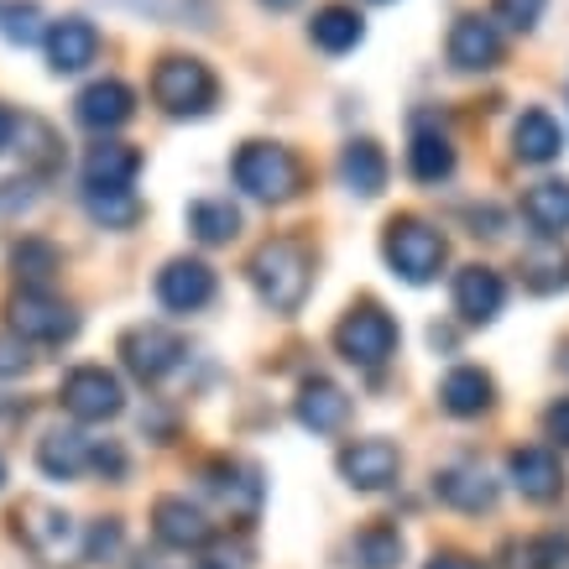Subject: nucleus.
<instances>
[{
  "mask_svg": "<svg viewBox=\"0 0 569 569\" xmlns=\"http://www.w3.org/2000/svg\"><path fill=\"white\" fill-rule=\"evenodd\" d=\"M381 257H387V267H392L402 282L423 288V282H433V277L445 272V261H449L445 230L429 220H418V214H397V220H387Z\"/></svg>",
  "mask_w": 569,
  "mask_h": 569,
  "instance_id": "1",
  "label": "nucleus"
},
{
  "mask_svg": "<svg viewBox=\"0 0 569 569\" xmlns=\"http://www.w3.org/2000/svg\"><path fill=\"white\" fill-rule=\"evenodd\" d=\"M251 288H257V298L267 303L272 313H298L303 309V298H309V251L298 241H267L251 257Z\"/></svg>",
  "mask_w": 569,
  "mask_h": 569,
  "instance_id": "2",
  "label": "nucleus"
},
{
  "mask_svg": "<svg viewBox=\"0 0 569 569\" xmlns=\"http://www.w3.org/2000/svg\"><path fill=\"white\" fill-rule=\"evenodd\" d=\"M152 100L168 110V116H209L214 100H220V79L204 58H183V52H168L157 58L152 69Z\"/></svg>",
  "mask_w": 569,
  "mask_h": 569,
  "instance_id": "3",
  "label": "nucleus"
},
{
  "mask_svg": "<svg viewBox=\"0 0 569 569\" xmlns=\"http://www.w3.org/2000/svg\"><path fill=\"white\" fill-rule=\"evenodd\" d=\"M17 538L21 549L32 553L37 565H69V559H84V528L63 512V507H48V501H21L17 512Z\"/></svg>",
  "mask_w": 569,
  "mask_h": 569,
  "instance_id": "4",
  "label": "nucleus"
},
{
  "mask_svg": "<svg viewBox=\"0 0 569 569\" xmlns=\"http://www.w3.org/2000/svg\"><path fill=\"white\" fill-rule=\"evenodd\" d=\"M236 183L241 193L261 199V204H288L298 189H303V168H298V157L288 147H277V141H246L241 152H236Z\"/></svg>",
  "mask_w": 569,
  "mask_h": 569,
  "instance_id": "5",
  "label": "nucleus"
},
{
  "mask_svg": "<svg viewBox=\"0 0 569 569\" xmlns=\"http://www.w3.org/2000/svg\"><path fill=\"white\" fill-rule=\"evenodd\" d=\"M335 350L361 371H381L397 350V325L381 303H356V309L335 325Z\"/></svg>",
  "mask_w": 569,
  "mask_h": 569,
  "instance_id": "6",
  "label": "nucleus"
},
{
  "mask_svg": "<svg viewBox=\"0 0 569 569\" xmlns=\"http://www.w3.org/2000/svg\"><path fill=\"white\" fill-rule=\"evenodd\" d=\"M11 329L27 346H63L79 335V313L63 298H52L48 288H27L11 298Z\"/></svg>",
  "mask_w": 569,
  "mask_h": 569,
  "instance_id": "7",
  "label": "nucleus"
},
{
  "mask_svg": "<svg viewBox=\"0 0 569 569\" xmlns=\"http://www.w3.org/2000/svg\"><path fill=\"white\" fill-rule=\"evenodd\" d=\"M63 408H69L79 423H104V418H116L126 408V392H121V377L116 371H104V366H73L63 387Z\"/></svg>",
  "mask_w": 569,
  "mask_h": 569,
  "instance_id": "8",
  "label": "nucleus"
},
{
  "mask_svg": "<svg viewBox=\"0 0 569 569\" xmlns=\"http://www.w3.org/2000/svg\"><path fill=\"white\" fill-rule=\"evenodd\" d=\"M121 361L137 381L157 387V381L183 361V340H178L168 325H131L121 335Z\"/></svg>",
  "mask_w": 569,
  "mask_h": 569,
  "instance_id": "9",
  "label": "nucleus"
},
{
  "mask_svg": "<svg viewBox=\"0 0 569 569\" xmlns=\"http://www.w3.org/2000/svg\"><path fill=\"white\" fill-rule=\"evenodd\" d=\"M152 533L157 543L183 553H199L214 543V522L204 518V507H193L189 497H157L152 501Z\"/></svg>",
  "mask_w": 569,
  "mask_h": 569,
  "instance_id": "10",
  "label": "nucleus"
},
{
  "mask_svg": "<svg viewBox=\"0 0 569 569\" xmlns=\"http://www.w3.org/2000/svg\"><path fill=\"white\" fill-rule=\"evenodd\" d=\"M340 476L356 491H387L402 476V455H397L392 439H356V445L340 449Z\"/></svg>",
  "mask_w": 569,
  "mask_h": 569,
  "instance_id": "11",
  "label": "nucleus"
},
{
  "mask_svg": "<svg viewBox=\"0 0 569 569\" xmlns=\"http://www.w3.org/2000/svg\"><path fill=\"white\" fill-rule=\"evenodd\" d=\"M214 298V272L199 257H173L157 272V303L173 313H199Z\"/></svg>",
  "mask_w": 569,
  "mask_h": 569,
  "instance_id": "12",
  "label": "nucleus"
},
{
  "mask_svg": "<svg viewBox=\"0 0 569 569\" xmlns=\"http://www.w3.org/2000/svg\"><path fill=\"white\" fill-rule=\"evenodd\" d=\"M204 486L209 497H220V507L230 512L236 522H251L261 507V470L246 466V460H214L204 470Z\"/></svg>",
  "mask_w": 569,
  "mask_h": 569,
  "instance_id": "13",
  "label": "nucleus"
},
{
  "mask_svg": "<svg viewBox=\"0 0 569 569\" xmlns=\"http://www.w3.org/2000/svg\"><path fill=\"white\" fill-rule=\"evenodd\" d=\"M433 497L455 507V512H491L497 507V481L476 460H455V466L433 470Z\"/></svg>",
  "mask_w": 569,
  "mask_h": 569,
  "instance_id": "14",
  "label": "nucleus"
},
{
  "mask_svg": "<svg viewBox=\"0 0 569 569\" xmlns=\"http://www.w3.org/2000/svg\"><path fill=\"white\" fill-rule=\"evenodd\" d=\"M449 63L460 73H486L501 63V32L491 17H460L449 27Z\"/></svg>",
  "mask_w": 569,
  "mask_h": 569,
  "instance_id": "15",
  "label": "nucleus"
},
{
  "mask_svg": "<svg viewBox=\"0 0 569 569\" xmlns=\"http://www.w3.org/2000/svg\"><path fill=\"white\" fill-rule=\"evenodd\" d=\"M73 116H79V126H89V131H121V126L137 116V94H131V84H121V79H94V84L73 100Z\"/></svg>",
  "mask_w": 569,
  "mask_h": 569,
  "instance_id": "16",
  "label": "nucleus"
},
{
  "mask_svg": "<svg viewBox=\"0 0 569 569\" xmlns=\"http://www.w3.org/2000/svg\"><path fill=\"white\" fill-rule=\"evenodd\" d=\"M42 42H48L52 73H79V69H89V63L100 58V32H94V21H89V17L52 21Z\"/></svg>",
  "mask_w": 569,
  "mask_h": 569,
  "instance_id": "17",
  "label": "nucleus"
},
{
  "mask_svg": "<svg viewBox=\"0 0 569 569\" xmlns=\"http://www.w3.org/2000/svg\"><path fill=\"white\" fill-rule=\"evenodd\" d=\"M507 476L518 486L528 501H553L565 491V466H559V455L543 445H522L512 449V460H507Z\"/></svg>",
  "mask_w": 569,
  "mask_h": 569,
  "instance_id": "18",
  "label": "nucleus"
},
{
  "mask_svg": "<svg viewBox=\"0 0 569 569\" xmlns=\"http://www.w3.org/2000/svg\"><path fill=\"white\" fill-rule=\"evenodd\" d=\"M507 303V282L501 272L491 267H466V272L455 277V313L466 319V325H491Z\"/></svg>",
  "mask_w": 569,
  "mask_h": 569,
  "instance_id": "19",
  "label": "nucleus"
},
{
  "mask_svg": "<svg viewBox=\"0 0 569 569\" xmlns=\"http://www.w3.org/2000/svg\"><path fill=\"white\" fill-rule=\"evenodd\" d=\"M293 413H298V423H303V429H313V433H335V429H346L350 397H346V387H335L329 377H309L303 387H298Z\"/></svg>",
  "mask_w": 569,
  "mask_h": 569,
  "instance_id": "20",
  "label": "nucleus"
},
{
  "mask_svg": "<svg viewBox=\"0 0 569 569\" xmlns=\"http://www.w3.org/2000/svg\"><path fill=\"white\" fill-rule=\"evenodd\" d=\"M522 220L533 224L538 241H565L569 230V178H543L522 193Z\"/></svg>",
  "mask_w": 569,
  "mask_h": 569,
  "instance_id": "21",
  "label": "nucleus"
},
{
  "mask_svg": "<svg viewBox=\"0 0 569 569\" xmlns=\"http://www.w3.org/2000/svg\"><path fill=\"white\" fill-rule=\"evenodd\" d=\"M89 460H94V439L79 429H52V433H42V445H37V466H42V476H52V481H79L89 470Z\"/></svg>",
  "mask_w": 569,
  "mask_h": 569,
  "instance_id": "22",
  "label": "nucleus"
},
{
  "mask_svg": "<svg viewBox=\"0 0 569 569\" xmlns=\"http://www.w3.org/2000/svg\"><path fill=\"white\" fill-rule=\"evenodd\" d=\"M141 173V152L126 141H100L84 157V189H131Z\"/></svg>",
  "mask_w": 569,
  "mask_h": 569,
  "instance_id": "23",
  "label": "nucleus"
},
{
  "mask_svg": "<svg viewBox=\"0 0 569 569\" xmlns=\"http://www.w3.org/2000/svg\"><path fill=\"white\" fill-rule=\"evenodd\" d=\"M439 402H445V413H455V418H476L497 402V381L486 377L481 366H455V371L439 381Z\"/></svg>",
  "mask_w": 569,
  "mask_h": 569,
  "instance_id": "24",
  "label": "nucleus"
},
{
  "mask_svg": "<svg viewBox=\"0 0 569 569\" xmlns=\"http://www.w3.org/2000/svg\"><path fill=\"white\" fill-rule=\"evenodd\" d=\"M387 152H381L371 137L361 141H346V152H340V183H346L350 193H361V199H377L381 189H387Z\"/></svg>",
  "mask_w": 569,
  "mask_h": 569,
  "instance_id": "25",
  "label": "nucleus"
},
{
  "mask_svg": "<svg viewBox=\"0 0 569 569\" xmlns=\"http://www.w3.org/2000/svg\"><path fill=\"white\" fill-rule=\"evenodd\" d=\"M512 152H518V162L543 168V162H553L565 152V131H559V121L549 110H522L518 126H512Z\"/></svg>",
  "mask_w": 569,
  "mask_h": 569,
  "instance_id": "26",
  "label": "nucleus"
},
{
  "mask_svg": "<svg viewBox=\"0 0 569 569\" xmlns=\"http://www.w3.org/2000/svg\"><path fill=\"white\" fill-rule=\"evenodd\" d=\"M408 173H413L418 183H445V178L455 173V147H449V137L439 131V126H429V121L413 126V141H408Z\"/></svg>",
  "mask_w": 569,
  "mask_h": 569,
  "instance_id": "27",
  "label": "nucleus"
},
{
  "mask_svg": "<svg viewBox=\"0 0 569 569\" xmlns=\"http://www.w3.org/2000/svg\"><path fill=\"white\" fill-rule=\"evenodd\" d=\"M309 37H313V48L329 52V58H340V52H350L356 42L366 37V21L350 11V6H319L309 21Z\"/></svg>",
  "mask_w": 569,
  "mask_h": 569,
  "instance_id": "28",
  "label": "nucleus"
},
{
  "mask_svg": "<svg viewBox=\"0 0 569 569\" xmlns=\"http://www.w3.org/2000/svg\"><path fill=\"white\" fill-rule=\"evenodd\" d=\"M518 277L528 293H559V288H569V251L565 246H538V251H528V257L518 261Z\"/></svg>",
  "mask_w": 569,
  "mask_h": 569,
  "instance_id": "29",
  "label": "nucleus"
},
{
  "mask_svg": "<svg viewBox=\"0 0 569 569\" xmlns=\"http://www.w3.org/2000/svg\"><path fill=\"white\" fill-rule=\"evenodd\" d=\"M189 230H193V241H204V246L236 241V236H241V209L230 204V199H193Z\"/></svg>",
  "mask_w": 569,
  "mask_h": 569,
  "instance_id": "30",
  "label": "nucleus"
},
{
  "mask_svg": "<svg viewBox=\"0 0 569 569\" xmlns=\"http://www.w3.org/2000/svg\"><path fill=\"white\" fill-rule=\"evenodd\" d=\"M402 565V533L387 522H371L350 543V569H397Z\"/></svg>",
  "mask_w": 569,
  "mask_h": 569,
  "instance_id": "31",
  "label": "nucleus"
},
{
  "mask_svg": "<svg viewBox=\"0 0 569 569\" xmlns=\"http://www.w3.org/2000/svg\"><path fill=\"white\" fill-rule=\"evenodd\" d=\"M11 141H21L17 152H21V162H27L32 173H52V168L63 162L58 131H52L48 121H37V116H21V121H17V137H11Z\"/></svg>",
  "mask_w": 569,
  "mask_h": 569,
  "instance_id": "32",
  "label": "nucleus"
},
{
  "mask_svg": "<svg viewBox=\"0 0 569 569\" xmlns=\"http://www.w3.org/2000/svg\"><path fill=\"white\" fill-rule=\"evenodd\" d=\"M84 209H89V220L104 224V230H126V224L141 220L137 189H84Z\"/></svg>",
  "mask_w": 569,
  "mask_h": 569,
  "instance_id": "33",
  "label": "nucleus"
},
{
  "mask_svg": "<svg viewBox=\"0 0 569 569\" xmlns=\"http://www.w3.org/2000/svg\"><path fill=\"white\" fill-rule=\"evenodd\" d=\"M0 37L6 42H17V48H32L42 32V11H37L32 0H0Z\"/></svg>",
  "mask_w": 569,
  "mask_h": 569,
  "instance_id": "34",
  "label": "nucleus"
},
{
  "mask_svg": "<svg viewBox=\"0 0 569 569\" xmlns=\"http://www.w3.org/2000/svg\"><path fill=\"white\" fill-rule=\"evenodd\" d=\"M11 267H17V277H27V288H48L52 272H58V251L48 241H21Z\"/></svg>",
  "mask_w": 569,
  "mask_h": 569,
  "instance_id": "35",
  "label": "nucleus"
},
{
  "mask_svg": "<svg viewBox=\"0 0 569 569\" xmlns=\"http://www.w3.org/2000/svg\"><path fill=\"white\" fill-rule=\"evenodd\" d=\"M121 522L116 518H104V522H94L84 533V565H104V559H116L121 553Z\"/></svg>",
  "mask_w": 569,
  "mask_h": 569,
  "instance_id": "36",
  "label": "nucleus"
},
{
  "mask_svg": "<svg viewBox=\"0 0 569 569\" xmlns=\"http://www.w3.org/2000/svg\"><path fill=\"white\" fill-rule=\"evenodd\" d=\"M543 6H549V0H497V6H491V21L512 27V32H533L538 17H543Z\"/></svg>",
  "mask_w": 569,
  "mask_h": 569,
  "instance_id": "37",
  "label": "nucleus"
},
{
  "mask_svg": "<svg viewBox=\"0 0 569 569\" xmlns=\"http://www.w3.org/2000/svg\"><path fill=\"white\" fill-rule=\"evenodd\" d=\"M27 366H32V346L17 329H0V377H21Z\"/></svg>",
  "mask_w": 569,
  "mask_h": 569,
  "instance_id": "38",
  "label": "nucleus"
},
{
  "mask_svg": "<svg viewBox=\"0 0 569 569\" xmlns=\"http://www.w3.org/2000/svg\"><path fill=\"white\" fill-rule=\"evenodd\" d=\"M533 553H538V569H569V538L565 533L533 538Z\"/></svg>",
  "mask_w": 569,
  "mask_h": 569,
  "instance_id": "39",
  "label": "nucleus"
},
{
  "mask_svg": "<svg viewBox=\"0 0 569 569\" xmlns=\"http://www.w3.org/2000/svg\"><path fill=\"white\" fill-rule=\"evenodd\" d=\"M89 470H100V476H110V481H121L126 476V449L110 445V439H94V460H89Z\"/></svg>",
  "mask_w": 569,
  "mask_h": 569,
  "instance_id": "40",
  "label": "nucleus"
},
{
  "mask_svg": "<svg viewBox=\"0 0 569 569\" xmlns=\"http://www.w3.org/2000/svg\"><path fill=\"white\" fill-rule=\"evenodd\" d=\"M543 433H549L553 445H565V449H569V397H559L549 413H543Z\"/></svg>",
  "mask_w": 569,
  "mask_h": 569,
  "instance_id": "41",
  "label": "nucleus"
},
{
  "mask_svg": "<svg viewBox=\"0 0 569 569\" xmlns=\"http://www.w3.org/2000/svg\"><path fill=\"white\" fill-rule=\"evenodd\" d=\"M466 220H470V236H486V241H491V236H501V214H497L491 204H486V209L470 204V209H466Z\"/></svg>",
  "mask_w": 569,
  "mask_h": 569,
  "instance_id": "42",
  "label": "nucleus"
},
{
  "mask_svg": "<svg viewBox=\"0 0 569 569\" xmlns=\"http://www.w3.org/2000/svg\"><path fill=\"white\" fill-rule=\"evenodd\" d=\"M423 569H486L481 559H470V553H455V549H445V553H433Z\"/></svg>",
  "mask_w": 569,
  "mask_h": 569,
  "instance_id": "43",
  "label": "nucleus"
},
{
  "mask_svg": "<svg viewBox=\"0 0 569 569\" xmlns=\"http://www.w3.org/2000/svg\"><path fill=\"white\" fill-rule=\"evenodd\" d=\"M507 569H538L533 538H528V543H507Z\"/></svg>",
  "mask_w": 569,
  "mask_h": 569,
  "instance_id": "44",
  "label": "nucleus"
},
{
  "mask_svg": "<svg viewBox=\"0 0 569 569\" xmlns=\"http://www.w3.org/2000/svg\"><path fill=\"white\" fill-rule=\"evenodd\" d=\"M11 137H17V116H11V110L0 104V152L11 147Z\"/></svg>",
  "mask_w": 569,
  "mask_h": 569,
  "instance_id": "45",
  "label": "nucleus"
},
{
  "mask_svg": "<svg viewBox=\"0 0 569 569\" xmlns=\"http://www.w3.org/2000/svg\"><path fill=\"white\" fill-rule=\"evenodd\" d=\"M261 6H267V11H293L298 0H261Z\"/></svg>",
  "mask_w": 569,
  "mask_h": 569,
  "instance_id": "46",
  "label": "nucleus"
},
{
  "mask_svg": "<svg viewBox=\"0 0 569 569\" xmlns=\"http://www.w3.org/2000/svg\"><path fill=\"white\" fill-rule=\"evenodd\" d=\"M131 569H168V565H162V559H147V553H141V559H137Z\"/></svg>",
  "mask_w": 569,
  "mask_h": 569,
  "instance_id": "47",
  "label": "nucleus"
},
{
  "mask_svg": "<svg viewBox=\"0 0 569 569\" xmlns=\"http://www.w3.org/2000/svg\"><path fill=\"white\" fill-rule=\"evenodd\" d=\"M559 366H565V371H569V346H565V350H559Z\"/></svg>",
  "mask_w": 569,
  "mask_h": 569,
  "instance_id": "48",
  "label": "nucleus"
},
{
  "mask_svg": "<svg viewBox=\"0 0 569 569\" xmlns=\"http://www.w3.org/2000/svg\"><path fill=\"white\" fill-rule=\"evenodd\" d=\"M0 481H6V460H0Z\"/></svg>",
  "mask_w": 569,
  "mask_h": 569,
  "instance_id": "49",
  "label": "nucleus"
},
{
  "mask_svg": "<svg viewBox=\"0 0 569 569\" xmlns=\"http://www.w3.org/2000/svg\"><path fill=\"white\" fill-rule=\"evenodd\" d=\"M377 6H381V0H377Z\"/></svg>",
  "mask_w": 569,
  "mask_h": 569,
  "instance_id": "50",
  "label": "nucleus"
}]
</instances>
